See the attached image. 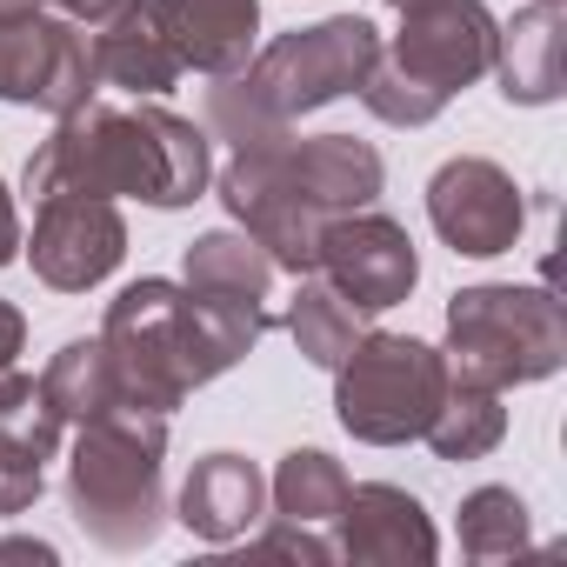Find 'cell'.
I'll return each mask as SVG.
<instances>
[{
  "label": "cell",
  "mask_w": 567,
  "mask_h": 567,
  "mask_svg": "<svg viewBox=\"0 0 567 567\" xmlns=\"http://www.w3.org/2000/svg\"><path fill=\"white\" fill-rule=\"evenodd\" d=\"M267 328H274L267 301H220L181 288V280H134L107 301L101 348L114 361L121 401L174 414L194 388L247 361Z\"/></svg>",
  "instance_id": "1"
},
{
  "label": "cell",
  "mask_w": 567,
  "mask_h": 567,
  "mask_svg": "<svg viewBox=\"0 0 567 567\" xmlns=\"http://www.w3.org/2000/svg\"><path fill=\"white\" fill-rule=\"evenodd\" d=\"M214 174L207 134L174 107H107L81 101L54 121V134L28 154V194H134L147 207H187L200 200Z\"/></svg>",
  "instance_id": "2"
},
{
  "label": "cell",
  "mask_w": 567,
  "mask_h": 567,
  "mask_svg": "<svg viewBox=\"0 0 567 567\" xmlns=\"http://www.w3.org/2000/svg\"><path fill=\"white\" fill-rule=\"evenodd\" d=\"M381 61V34L361 14H328L315 28L280 34L274 48H260L240 74H220L207 87V127L227 147H247L260 134L295 127L301 114L361 94L368 68Z\"/></svg>",
  "instance_id": "3"
},
{
  "label": "cell",
  "mask_w": 567,
  "mask_h": 567,
  "mask_svg": "<svg viewBox=\"0 0 567 567\" xmlns=\"http://www.w3.org/2000/svg\"><path fill=\"white\" fill-rule=\"evenodd\" d=\"M167 414L114 401L94 421H81V441L68 454V507L87 540L107 554H141L167 527Z\"/></svg>",
  "instance_id": "4"
},
{
  "label": "cell",
  "mask_w": 567,
  "mask_h": 567,
  "mask_svg": "<svg viewBox=\"0 0 567 567\" xmlns=\"http://www.w3.org/2000/svg\"><path fill=\"white\" fill-rule=\"evenodd\" d=\"M494 34L501 21L487 14V0H427V8L401 14L394 48L361 81V101L388 127H427L461 87H474L494 68Z\"/></svg>",
  "instance_id": "5"
},
{
  "label": "cell",
  "mask_w": 567,
  "mask_h": 567,
  "mask_svg": "<svg viewBox=\"0 0 567 567\" xmlns=\"http://www.w3.org/2000/svg\"><path fill=\"white\" fill-rule=\"evenodd\" d=\"M447 374L474 388H527L560 374L567 361V315L547 288L481 280L447 301Z\"/></svg>",
  "instance_id": "6"
},
{
  "label": "cell",
  "mask_w": 567,
  "mask_h": 567,
  "mask_svg": "<svg viewBox=\"0 0 567 567\" xmlns=\"http://www.w3.org/2000/svg\"><path fill=\"white\" fill-rule=\"evenodd\" d=\"M447 394V354L414 334H361L334 368V414L368 447L421 441Z\"/></svg>",
  "instance_id": "7"
},
{
  "label": "cell",
  "mask_w": 567,
  "mask_h": 567,
  "mask_svg": "<svg viewBox=\"0 0 567 567\" xmlns=\"http://www.w3.org/2000/svg\"><path fill=\"white\" fill-rule=\"evenodd\" d=\"M288 141H295V127L234 147V161L220 167V200L240 220V234H254L267 247L274 267H288L301 280V274H315V247H321L328 214L301 194V181L288 167Z\"/></svg>",
  "instance_id": "8"
},
{
  "label": "cell",
  "mask_w": 567,
  "mask_h": 567,
  "mask_svg": "<svg viewBox=\"0 0 567 567\" xmlns=\"http://www.w3.org/2000/svg\"><path fill=\"white\" fill-rule=\"evenodd\" d=\"M94 94H101V74L81 21L48 8H0V101L41 107L61 121Z\"/></svg>",
  "instance_id": "9"
},
{
  "label": "cell",
  "mask_w": 567,
  "mask_h": 567,
  "mask_svg": "<svg viewBox=\"0 0 567 567\" xmlns=\"http://www.w3.org/2000/svg\"><path fill=\"white\" fill-rule=\"evenodd\" d=\"M315 274L328 280L334 295H348L361 315H388V308H401L414 295L421 254H414V240H408L401 220H388L374 207H354V214H334L321 227Z\"/></svg>",
  "instance_id": "10"
},
{
  "label": "cell",
  "mask_w": 567,
  "mask_h": 567,
  "mask_svg": "<svg viewBox=\"0 0 567 567\" xmlns=\"http://www.w3.org/2000/svg\"><path fill=\"white\" fill-rule=\"evenodd\" d=\"M427 220H434V234H441L454 254L494 260V254H507V247L520 240L527 200H520V187H514V174H507L501 161H487V154H454V161H441L434 181H427Z\"/></svg>",
  "instance_id": "11"
},
{
  "label": "cell",
  "mask_w": 567,
  "mask_h": 567,
  "mask_svg": "<svg viewBox=\"0 0 567 567\" xmlns=\"http://www.w3.org/2000/svg\"><path fill=\"white\" fill-rule=\"evenodd\" d=\"M28 260L54 295H87L127 260V220L101 194H41Z\"/></svg>",
  "instance_id": "12"
},
{
  "label": "cell",
  "mask_w": 567,
  "mask_h": 567,
  "mask_svg": "<svg viewBox=\"0 0 567 567\" xmlns=\"http://www.w3.org/2000/svg\"><path fill=\"white\" fill-rule=\"evenodd\" d=\"M334 560H354V567H427L441 554V534L427 520V507L394 487V481H361L348 487L341 514H334Z\"/></svg>",
  "instance_id": "13"
},
{
  "label": "cell",
  "mask_w": 567,
  "mask_h": 567,
  "mask_svg": "<svg viewBox=\"0 0 567 567\" xmlns=\"http://www.w3.org/2000/svg\"><path fill=\"white\" fill-rule=\"evenodd\" d=\"M87 48H94L101 87H121V94H167V87L187 74L181 54H174L167 34H161L154 0H121L107 21L87 28Z\"/></svg>",
  "instance_id": "14"
},
{
  "label": "cell",
  "mask_w": 567,
  "mask_h": 567,
  "mask_svg": "<svg viewBox=\"0 0 567 567\" xmlns=\"http://www.w3.org/2000/svg\"><path fill=\"white\" fill-rule=\"evenodd\" d=\"M154 14H161L167 48L181 54V68H194L207 81L240 74L254 54V34H260V0H154Z\"/></svg>",
  "instance_id": "15"
},
{
  "label": "cell",
  "mask_w": 567,
  "mask_h": 567,
  "mask_svg": "<svg viewBox=\"0 0 567 567\" xmlns=\"http://www.w3.org/2000/svg\"><path fill=\"white\" fill-rule=\"evenodd\" d=\"M487 74H501V94L514 107L560 101V87H567V8H554V0L520 8L494 34V68Z\"/></svg>",
  "instance_id": "16"
},
{
  "label": "cell",
  "mask_w": 567,
  "mask_h": 567,
  "mask_svg": "<svg viewBox=\"0 0 567 567\" xmlns=\"http://www.w3.org/2000/svg\"><path fill=\"white\" fill-rule=\"evenodd\" d=\"M260 514H267V474L227 447L200 454L194 474L181 481V501H174V520L200 540H240Z\"/></svg>",
  "instance_id": "17"
},
{
  "label": "cell",
  "mask_w": 567,
  "mask_h": 567,
  "mask_svg": "<svg viewBox=\"0 0 567 567\" xmlns=\"http://www.w3.org/2000/svg\"><path fill=\"white\" fill-rule=\"evenodd\" d=\"M288 167H295V181H301V194L334 220V214H354V207H374V194H381V181H388V167H381V154L368 147V141H354V134H315V141H288Z\"/></svg>",
  "instance_id": "18"
},
{
  "label": "cell",
  "mask_w": 567,
  "mask_h": 567,
  "mask_svg": "<svg viewBox=\"0 0 567 567\" xmlns=\"http://www.w3.org/2000/svg\"><path fill=\"white\" fill-rule=\"evenodd\" d=\"M181 288L220 295V301H267V288H274V260H267V247H260L254 234L214 227V234H200V240L187 247V280H181Z\"/></svg>",
  "instance_id": "19"
},
{
  "label": "cell",
  "mask_w": 567,
  "mask_h": 567,
  "mask_svg": "<svg viewBox=\"0 0 567 567\" xmlns=\"http://www.w3.org/2000/svg\"><path fill=\"white\" fill-rule=\"evenodd\" d=\"M501 434H507V408H501V394L447 374V394H441L434 421L421 427V441H427L441 461H481V454L501 447Z\"/></svg>",
  "instance_id": "20"
},
{
  "label": "cell",
  "mask_w": 567,
  "mask_h": 567,
  "mask_svg": "<svg viewBox=\"0 0 567 567\" xmlns=\"http://www.w3.org/2000/svg\"><path fill=\"white\" fill-rule=\"evenodd\" d=\"M348 467L321 447H295V454H280L274 481H267V501L280 520H308V527H334L341 501H348Z\"/></svg>",
  "instance_id": "21"
},
{
  "label": "cell",
  "mask_w": 567,
  "mask_h": 567,
  "mask_svg": "<svg viewBox=\"0 0 567 567\" xmlns=\"http://www.w3.org/2000/svg\"><path fill=\"white\" fill-rule=\"evenodd\" d=\"M361 321H368V315H361L348 295H334L321 274H301L295 308H288V334H295V348H301L315 368H328V374H334V368L348 361V348L368 334Z\"/></svg>",
  "instance_id": "22"
},
{
  "label": "cell",
  "mask_w": 567,
  "mask_h": 567,
  "mask_svg": "<svg viewBox=\"0 0 567 567\" xmlns=\"http://www.w3.org/2000/svg\"><path fill=\"white\" fill-rule=\"evenodd\" d=\"M41 394H48V408H54L61 421H74V427L94 421L101 408H114V401H121V381H114V361H107L101 334H94V341H68V348L48 361Z\"/></svg>",
  "instance_id": "23"
},
{
  "label": "cell",
  "mask_w": 567,
  "mask_h": 567,
  "mask_svg": "<svg viewBox=\"0 0 567 567\" xmlns=\"http://www.w3.org/2000/svg\"><path fill=\"white\" fill-rule=\"evenodd\" d=\"M461 554L467 560H514L534 547V520H527V501L514 487H474L461 501Z\"/></svg>",
  "instance_id": "24"
},
{
  "label": "cell",
  "mask_w": 567,
  "mask_h": 567,
  "mask_svg": "<svg viewBox=\"0 0 567 567\" xmlns=\"http://www.w3.org/2000/svg\"><path fill=\"white\" fill-rule=\"evenodd\" d=\"M61 414L48 408V394H41V381L34 374H21V368H0V441H14V447H28L34 461H54V447H61Z\"/></svg>",
  "instance_id": "25"
},
{
  "label": "cell",
  "mask_w": 567,
  "mask_h": 567,
  "mask_svg": "<svg viewBox=\"0 0 567 567\" xmlns=\"http://www.w3.org/2000/svg\"><path fill=\"white\" fill-rule=\"evenodd\" d=\"M41 494H48L41 461L28 447H14V441H0V514H28Z\"/></svg>",
  "instance_id": "26"
},
{
  "label": "cell",
  "mask_w": 567,
  "mask_h": 567,
  "mask_svg": "<svg viewBox=\"0 0 567 567\" xmlns=\"http://www.w3.org/2000/svg\"><path fill=\"white\" fill-rule=\"evenodd\" d=\"M254 554H280V560L328 567V560H334V540H328L321 527H308V520H280V514H274V527L254 540Z\"/></svg>",
  "instance_id": "27"
},
{
  "label": "cell",
  "mask_w": 567,
  "mask_h": 567,
  "mask_svg": "<svg viewBox=\"0 0 567 567\" xmlns=\"http://www.w3.org/2000/svg\"><path fill=\"white\" fill-rule=\"evenodd\" d=\"M21 341H28V321H21V308H14V301H0V368H14Z\"/></svg>",
  "instance_id": "28"
},
{
  "label": "cell",
  "mask_w": 567,
  "mask_h": 567,
  "mask_svg": "<svg viewBox=\"0 0 567 567\" xmlns=\"http://www.w3.org/2000/svg\"><path fill=\"white\" fill-rule=\"evenodd\" d=\"M0 560H41V567H54L61 554H54V540H34V534H14V540H0Z\"/></svg>",
  "instance_id": "29"
},
{
  "label": "cell",
  "mask_w": 567,
  "mask_h": 567,
  "mask_svg": "<svg viewBox=\"0 0 567 567\" xmlns=\"http://www.w3.org/2000/svg\"><path fill=\"white\" fill-rule=\"evenodd\" d=\"M21 254V214H14V194L0 187V267Z\"/></svg>",
  "instance_id": "30"
},
{
  "label": "cell",
  "mask_w": 567,
  "mask_h": 567,
  "mask_svg": "<svg viewBox=\"0 0 567 567\" xmlns=\"http://www.w3.org/2000/svg\"><path fill=\"white\" fill-rule=\"evenodd\" d=\"M54 14H68V21H81V28H94V21H107L121 0H48Z\"/></svg>",
  "instance_id": "31"
},
{
  "label": "cell",
  "mask_w": 567,
  "mask_h": 567,
  "mask_svg": "<svg viewBox=\"0 0 567 567\" xmlns=\"http://www.w3.org/2000/svg\"><path fill=\"white\" fill-rule=\"evenodd\" d=\"M388 8H394V14H408V8H427V0H388Z\"/></svg>",
  "instance_id": "32"
},
{
  "label": "cell",
  "mask_w": 567,
  "mask_h": 567,
  "mask_svg": "<svg viewBox=\"0 0 567 567\" xmlns=\"http://www.w3.org/2000/svg\"><path fill=\"white\" fill-rule=\"evenodd\" d=\"M0 8H48V0H0Z\"/></svg>",
  "instance_id": "33"
},
{
  "label": "cell",
  "mask_w": 567,
  "mask_h": 567,
  "mask_svg": "<svg viewBox=\"0 0 567 567\" xmlns=\"http://www.w3.org/2000/svg\"><path fill=\"white\" fill-rule=\"evenodd\" d=\"M554 8H567V0H554Z\"/></svg>",
  "instance_id": "34"
}]
</instances>
